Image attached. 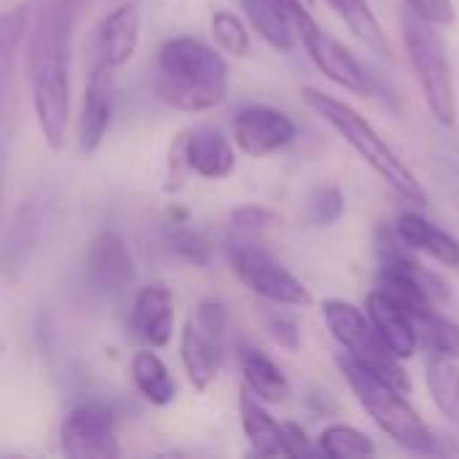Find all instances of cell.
Masks as SVG:
<instances>
[{
  "instance_id": "cell-1",
  "label": "cell",
  "mask_w": 459,
  "mask_h": 459,
  "mask_svg": "<svg viewBox=\"0 0 459 459\" xmlns=\"http://www.w3.org/2000/svg\"><path fill=\"white\" fill-rule=\"evenodd\" d=\"M73 22V0H43L27 43L30 100L40 134L51 151H59L65 145L67 132Z\"/></svg>"
},
{
  "instance_id": "cell-2",
  "label": "cell",
  "mask_w": 459,
  "mask_h": 459,
  "mask_svg": "<svg viewBox=\"0 0 459 459\" xmlns=\"http://www.w3.org/2000/svg\"><path fill=\"white\" fill-rule=\"evenodd\" d=\"M153 89L161 102L178 110H210L226 100L229 65L204 40L178 35L159 48Z\"/></svg>"
},
{
  "instance_id": "cell-3",
  "label": "cell",
  "mask_w": 459,
  "mask_h": 459,
  "mask_svg": "<svg viewBox=\"0 0 459 459\" xmlns=\"http://www.w3.org/2000/svg\"><path fill=\"white\" fill-rule=\"evenodd\" d=\"M301 100L304 105L320 116L331 129H336L344 143L395 191L401 194L406 202L414 204H428V191L420 183V178L414 175V169L393 151V145L374 129V124L360 116L352 105L315 89V86H304L301 89Z\"/></svg>"
},
{
  "instance_id": "cell-4",
  "label": "cell",
  "mask_w": 459,
  "mask_h": 459,
  "mask_svg": "<svg viewBox=\"0 0 459 459\" xmlns=\"http://www.w3.org/2000/svg\"><path fill=\"white\" fill-rule=\"evenodd\" d=\"M339 371L350 382L358 403L366 409V414L374 420V425L393 438L398 446L417 452V455H430L436 452V438L425 420L417 414V409L406 401L409 393H403L398 385H393L387 377L377 374L374 368L358 363L352 355L342 352L336 358Z\"/></svg>"
},
{
  "instance_id": "cell-5",
  "label": "cell",
  "mask_w": 459,
  "mask_h": 459,
  "mask_svg": "<svg viewBox=\"0 0 459 459\" xmlns=\"http://www.w3.org/2000/svg\"><path fill=\"white\" fill-rule=\"evenodd\" d=\"M403 40L433 118L441 126H452L457 118V100H455L452 65L441 32L436 30V24L411 13L403 22Z\"/></svg>"
},
{
  "instance_id": "cell-6",
  "label": "cell",
  "mask_w": 459,
  "mask_h": 459,
  "mask_svg": "<svg viewBox=\"0 0 459 459\" xmlns=\"http://www.w3.org/2000/svg\"><path fill=\"white\" fill-rule=\"evenodd\" d=\"M320 312H323V320H325L331 336L342 344V350H347V355H352L358 363L374 368L377 374L387 377L403 393H411V379L403 371L401 358L382 342L368 312L363 315L355 304L342 301V299H325Z\"/></svg>"
},
{
  "instance_id": "cell-7",
  "label": "cell",
  "mask_w": 459,
  "mask_h": 459,
  "mask_svg": "<svg viewBox=\"0 0 459 459\" xmlns=\"http://www.w3.org/2000/svg\"><path fill=\"white\" fill-rule=\"evenodd\" d=\"M226 331H229V309H226V304H221L215 299H202L191 309V315L183 325L180 360H183L188 382L199 393H204L215 382V377L223 366Z\"/></svg>"
},
{
  "instance_id": "cell-8",
  "label": "cell",
  "mask_w": 459,
  "mask_h": 459,
  "mask_svg": "<svg viewBox=\"0 0 459 459\" xmlns=\"http://www.w3.org/2000/svg\"><path fill=\"white\" fill-rule=\"evenodd\" d=\"M277 3L285 8L293 30L301 35L304 48L309 59L315 62V67L336 86L352 94H368L371 86H368L366 70L360 67V62L352 56V51L344 43H339L331 32H325L315 22V16L309 13V3L307 0H277Z\"/></svg>"
},
{
  "instance_id": "cell-9",
  "label": "cell",
  "mask_w": 459,
  "mask_h": 459,
  "mask_svg": "<svg viewBox=\"0 0 459 459\" xmlns=\"http://www.w3.org/2000/svg\"><path fill=\"white\" fill-rule=\"evenodd\" d=\"M229 261L234 274L245 288L274 307H309V288L296 280L272 253L258 247L255 242H231Z\"/></svg>"
},
{
  "instance_id": "cell-10",
  "label": "cell",
  "mask_w": 459,
  "mask_h": 459,
  "mask_svg": "<svg viewBox=\"0 0 459 459\" xmlns=\"http://www.w3.org/2000/svg\"><path fill=\"white\" fill-rule=\"evenodd\" d=\"M59 449L70 459H113L121 455L116 417L100 403L75 406L59 430Z\"/></svg>"
},
{
  "instance_id": "cell-11",
  "label": "cell",
  "mask_w": 459,
  "mask_h": 459,
  "mask_svg": "<svg viewBox=\"0 0 459 459\" xmlns=\"http://www.w3.org/2000/svg\"><path fill=\"white\" fill-rule=\"evenodd\" d=\"M231 132L242 153L253 159H264L293 143L296 124L288 113L272 105H247L234 116Z\"/></svg>"
},
{
  "instance_id": "cell-12",
  "label": "cell",
  "mask_w": 459,
  "mask_h": 459,
  "mask_svg": "<svg viewBox=\"0 0 459 459\" xmlns=\"http://www.w3.org/2000/svg\"><path fill=\"white\" fill-rule=\"evenodd\" d=\"M86 274L94 290L105 296H121L134 282V258L116 231H100L86 255Z\"/></svg>"
},
{
  "instance_id": "cell-13",
  "label": "cell",
  "mask_w": 459,
  "mask_h": 459,
  "mask_svg": "<svg viewBox=\"0 0 459 459\" xmlns=\"http://www.w3.org/2000/svg\"><path fill=\"white\" fill-rule=\"evenodd\" d=\"M110 65L105 59H94L86 89H83V105H81V124H78V140L83 153H94L113 121V75Z\"/></svg>"
},
{
  "instance_id": "cell-14",
  "label": "cell",
  "mask_w": 459,
  "mask_h": 459,
  "mask_svg": "<svg viewBox=\"0 0 459 459\" xmlns=\"http://www.w3.org/2000/svg\"><path fill=\"white\" fill-rule=\"evenodd\" d=\"M175 143L180 145L191 175H199L207 180H221V178L231 175V169L237 164V153H234L229 137L212 126L186 129L175 137Z\"/></svg>"
},
{
  "instance_id": "cell-15",
  "label": "cell",
  "mask_w": 459,
  "mask_h": 459,
  "mask_svg": "<svg viewBox=\"0 0 459 459\" xmlns=\"http://www.w3.org/2000/svg\"><path fill=\"white\" fill-rule=\"evenodd\" d=\"M366 312L377 328V333L382 336V342L401 358V360H411L420 344V328L417 320L395 301L390 299L382 288H374L366 299Z\"/></svg>"
},
{
  "instance_id": "cell-16",
  "label": "cell",
  "mask_w": 459,
  "mask_h": 459,
  "mask_svg": "<svg viewBox=\"0 0 459 459\" xmlns=\"http://www.w3.org/2000/svg\"><path fill=\"white\" fill-rule=\"evenodd\" d=\"M172 325H175L172 293L161 282L143 288L132 304L134 336L148 347H167L172 339Z\"/></svg>"
},
{
  "instance_id": "cell-17",
  "label": "cell",
  "mask_w": 459,
  "mask_h": 459,
  "mask_svg": "<svg viewBox=\"0 0 459 459\" xmlns=\"http://www.w3.org/2000/svg\"><path fill=\"white\" fill-rule=\"evenodd\" d=\"M137 43H140V13L132 3H121L97 27V56L116 70L134 56Z\"/></svg>"
},
{
  "instance_id": "cell-18",
  "label": "cell",
  "mask_w": 459,
  "mask_h": 459,
  "mask_svg": "<svg viewBox=\"0 0 459 459\" xmlns=\"http://www.w3.org/2000/svg\"><path fill=\"white\" fill-rule=\"evenodd\" d=\"M395 234L401 237V242L417 253L430 255L433 261L459 269V242L457 237H452L449 231L438 229L436 223H430L428 218L417 215V212H401L395 221Z\"/></svg>"
},
{
  "instance_id": "cell-19",
  "label": "cell",
  "mask_w": 459,
  "mask_h": 459,
  "mask_svg": "<svg viewBox=\"0 0 459 459\" xmlns=\"http://www.w3.org/2000/svg\"><path fill=\"white\" fill-rule=\"evenodd\" d=\"M239 417H242V430L255 455H261V457L285 455L282 425L266 411L264 401L258 395H253L247 387H242V393H239Z\"/></svg>"
},
{
  "instance_id": "cell-20",
  "label": "cell",
  "mask_w": 459,
  "mask_h": 459,
  "mask_svg": "<svg viewBox=\"0 0 459 459\" xmlns=\"http://www.w3.org/2000/svg\"><path fill=\"white\" fill-rule=\"evenodd\" d=\"M239 368L245 377V387L258 395L264 403L277 406L282 401H288L290 395V382L285 379V374L255 347H242L239 350Z\"/></svg>"
},
{
  "instance_id": "cell-21",
  "label": "cell",
  "mask_w": 459,
  "mask_h": 459,
  "mask_svg": "<svg viewBox=\"0 0 459 459\" xmlns=\"http://www.w3.org/2000/svg\"><path fill=\"white\" fill-rule=\"evenodd\" d=\"M132 379L140 395L153 406H169L178 395V385L156 352L140 350L132 358Z\"/></svg>"
},
{
  "instance_id": "cell-22",
  "label": "cell",
  "mask_w": 459,
  "mask_h": 459,
  "mask_svg": "<svg viewBox=\"0 0 459 459\" xmlns=\"http://www.w3.org/2000/svg\"><path fill=\"white\" fill-rule=\"evenodd\" d=\"M250 27L277 51L293 48V24L277 0H239Z\"/></svg>"
},
{
  "instance_id": "cell-23",
  "label": "cell",
  "mask_w": 459,
  "mask_h": 459,
  "mask_svg": "<svg viewBox=\"0 0 459 459\" xmlns=\"http://www.w3.org/2000/svg\"><path fill=\"white\" fill-rule=\"evenodd\" d=\"M428 390L436 409L452 422L459 425V360L433 355L425 368Z\"/></svg>"
},
{
  "instance_id": "cell-24",
  "label": "cell",
  "mask_w": 459,
  "mask_h": 459,
  "mask_svg": "<svg viewBox=\"0 0 459 459\" xmlns=\"http://www.w3.org/2000/svg\"><path fill=\"white\" fill-rule=\"evenodd\" d=\"M339 19H344V24L352 30V35L358 40H363L371 51L382 54V56H390V40H387V32L382 30L377 13L371 11V5L366 0H325Z\"/></svg>"
},
{
  "instance_id": "cell-25",
  "label": "cell",
  "mask_w": 459,
  "mask_h": 459,
  "mask_svg": "<svg viewBox=\"0 0 459 459\" xmlns=\"http://www.w3.org/2000/svg\"><path fill=\"white\" fill-rule=\"evenodd\" d=\"M317 452L325 455V457H336V459H347V457H374L377 455V444L350 428V425H331L320 433L317 438Z\"/></svg>"
},
{
  "instance_id": "cell-26",
  "label": "cell",
  "mask_w": 459,
  "mask_h": 459,
  "mask_svg": "<svg viewBox=\"0 0 459 459\" xmlns=\"http://www.w3.org/2000/svg\"><path fill=\"white\" fill-rule=\"evenodd\" d=\"M280 223L277 212L261 204H242L229 215V229H231V242H255L264 237L269 229Z\"/></svg>"
},
{
  "instance_id": "cell-27",
  "label": "cell",
  "mask_w": 459,
  "mask_h": 459,
  "mask_svg": "<svg viewBox=\"0 0 459 459\" xmlns=\"http://www.w3.org/2000/svg\"><path fill=\"white\" fill-rule=\"evenodd\" d=\"M420 339L428 347V352L459 360V325L449 317L433 312L430 317L420 320Z\"/></svg>"
},
{
  "instance_id": "cell-28",
  "label": "cell",
  "mask_w": 459,
  "mask_h": 459,
  "mask_svg": "<svg viewBox=\"0 0 459 459\" xmlns=\"http://www.w3.org/2000/svg\"><path fill=\"white\" fill-rule=\"evenodd\" d=\"M210 30L215 43L234 54V56H247L250 54V32L245 30L242 19H237V13L231 11H215L210 19Z\"/></svg>"
},
{
  "instance_id": "cell-29",
  "label": "cell",
  "mask_w": 459,
  "mask_h": 459,
  "mask_svg": "<svg viewBox=\"0 0 459 459\" xmlns=\"http://www.w3.org/2000/svg\"><path fill=\"white\" fill-rule=\"evenodd\" d=\"M344 212V194L336 186H320L315 188V194L309 196V207H307V218L312 226L323 229V226H333Z\"/></svg>"
},
{
  "instance_id": "cell-30",
  "label": "cell",
  "mask_w": 459,
  "mask_h": 459,
  "mask_svg": "<svg viewBox=\"0 0 459 459\" xmlns=\"http://www.w3.org/2000/svg\"><path fill=\"white\" fill-rule=\"evenodd\" d=\"M167 242H169V250L178 258H183V261H188L194 266H207L210 264V255H212L210 245L196 231H191V229H172L167 234Z\"/></svg>"
},
{
  "instance_id": "cell-31",
  "label": "cell",
  "mask_w": 459,
  "mask_h": 459,
  "mask_svg": "<svg viewBox=\"0 0 459 459\" xmlns=\"http://www.w3.org/2000/svg\"><path fill=\"white\" fill-rule=\"evenodd\" d=\"M264 325H266V331H269V336L282 347V350H288V352H299V347H301V331H299V323L290 317V315H285V312H280V309H272V307H264Z\"/></svg>"
},
{
  "instance_id": "cell-32",
  "label": "cell",
  "mask_w": 459,
  "mask_h": 459,
  "mask_svg": "<svg viewBox=\"0 0 459 459\" xmlns=\"http://www.w3.org/2000/svg\"><path fill=\"white\" fill-rule=\"evenodd\" d=\"M27 19H30V3H24V5H19V8H13V11H8L3 16L0 38H3V65H5V75L11 70V56H13V51H16V46L22 40V32L27 27Z\"/></svg>"
},
{
  "instance_id": "cell-33",
  "label": "cell",
  "mask_w": 459,
  "mask_h": 459,
  "mask_svg": "<svg viewBox=\"0 0 459 459\" xmlns=\"http://www.w3.org/2000/svg\"><path fill=\"white\" fill-rule=\"evenodd\" d=\"M414 16L436 24V27H449L455 24V3L452 0H406Z\"/></svg>"
},
{
  "instance_id": "cell-34",
  "label": "cell",
  "mask_w": 459,
  "mask_h": 459,
  "mask_svg": "<svg viewBox=\"0 0 459 459\" xmlns=\"http://www.w3.org/2000/svg\"><path fill=\"white\" fill-rule=\"evenodd\" d=\"M282 441H285V457H301V455L312 452L307 430L301 425H296V422L282 425Z\"/></svg>"
},
{
  "instance_id": "cell-35",
  "label": "cell",
  "mask_w": 459,
  "mask_h": 459,
  "mask_svg": "<svg viewBox=\"0 0 459 459\" xmlns=\"http://www.w3.org/2000/svg\"><path fill=\"white\" fill-rule=\"evenodd\" d=\"M307 3H309V5H312V0H307Z\"/></svg>"
}]
</instances>
